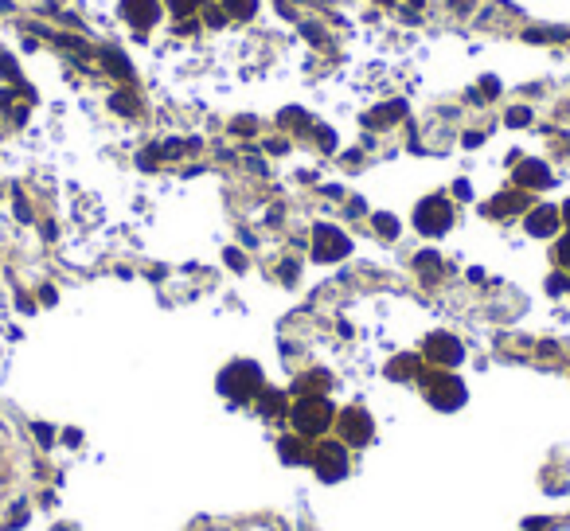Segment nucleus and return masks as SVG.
<instances>
[{
  "instance_id": "obj_1",
  "label": "nucleus",
  "mask_w": 570,
  "mask_h": 531,
  "mask_svg": "<svg viewBox=\"0 0 570 531\" xmlns=\"http://www.w3.org/2000/svg\"><path fill=\"white\" fill-rule=\"evenodd\" d=\"M449 203H445L442 196H434V199H422V207L414 211V223H418V231H426V235H442L445 227H449Z\"/></svg>"
},
{
  "instance_id": "obj_2",
  "label": "nucleus",
  "mask_w": 570,
  "mask_h": 531,
  "mask_svg": "<svg viewBox=\"0 0 570 531\" xmlns=\"http://www.w3.org/2000/svg\"><path fill=\"white\" fill-rule=\"evenodd\" d=\"M312 254H317L320 262H336V258L348 254V238H344L336 227H317L312 231Z\"/></svg>"
},
{
  "instance_id": "obj_3",
  "label": "nucleus",
  "mask_w": 570,
  "mask_h": 531,
  "mask_svg": "<svg viewBox=\"0 0 570 531\" xmlns=\"http://www.w3.org/2000/svg\"><path fill=\"white\" fill-rule=\"evenodd\" d=\"M293 418H297V430H301V434H320V430L328 426V403L325 398H305Z\"/></svg>"
},
{
  "instance_id": "obj_4",
  "label": "nucleus",
  "mask_w": 570,
  "mask_h": 531,
  "mask_svg": "<svg viewBox=\"0 0 570 531\" xmlns=\"http://www.w3.org/2000/svg\"><path fill=\"white\" fill-rule=\"evenodd\" d=\"M250 387H258V368H250V363H235V368L223 375V391L235 395V398H243Z\"/></svg>"
},
{
  "instance_id": "obj_5",
  "label": "nucleus",
  "mask_w": 570,
  "mask_h": 531,
  "mask_svg": "<svg viewBox=\"0 0 570 531\" xmlns=\"http://www.w3.org/2000/svg\"><path fill=\"white\" fill-rule=\"evenodd\" d=\"M340 426H344V438H348L352 445H363V442L371 438V422L363 418L360 410H348V414L340 418Z\"/></svg>"
},
{
  "instance_id": "obj_6",
  "label": "nucleus",
  "mask_w": 570,
  "mask_h": 531,
  "mask_svg": "<svg viewBox=\"0 0 570 531\" xmlns=\"http://www.w3.org/2000/svg\"><path fill=\"white\" fill-rule=\"evenodd\" d=\"M126 16L137 28H148L156 20V0H126Z\"/></svg>"
},
{
  "instance_id": "obj_7",
  "label": "nucleus",
  "mask_w": 570,
  "mask_h": 531,
  "mask_svg": "<svg viewBox=\"0 0 570 531\" xmlns=\"http://www.w3.org/2000/svg\"><path fill=\"white\" fill-rule=\"evenodd\" d=\"M555 227H559V211H555V207H539V211L527 219V231H531V235H551Z\"/></svg>"
},
{
  "instance_id": "obj_8",
  "label": "nucleus",
  "mask_w": 570,
  "mask_h": 531,
  "mask_svg": "<svg viewBox=\"0 0 570 531\" xmlns=\"http://www.w3.org/2000/svg\"><path fill=\"white\" fill-rule=\"evenodd\" d=\"M434 355H437V360H445V363H457V360H461L457 340H449V336H434Z\"/></svg>"
},
{
  "instance_id": "obj_9",
  "label": "nucleus",
  "mask_w": 570,
  "mask_h": 531,
  "mask_svg": "<svg viewBox=\"0 0 570 531\" xmlns=\"http://www.w3.org/2000/svg\"><path fill=\"white\" fill-rule=\"evenodd\" d=\"M519 184H547V168L543 164H524L519 168Z\"/></svg>"
},
{
  "instance_id": "obj_10",
  "label": "nucleus",
  "mask_w": 570,
  "mask_h": 531,
  "mask_svg": "<svg viewBox=\"0 0 570 531\" xmlns=\"http://www.w3.org/2000/svg\"><path fill=\"white\" fill-rule=\"evenodd\" d=\"M223 4H230V12H235V16H250L254 12V0H223Z\"/></svg>"
},
{
  "instance_id": "obj_11",
  "label": "nucleus",
  "mask_w": 570,
  "mask_h": 531,
  "mask_svg": "<svg viewBox=\"0 0 570 531\" xmlns=\"http://www.w3.org/2000/svg\"><path fill=\"white\" fill-rule=\"evenodd\" d=\"M375 227L383 231V235H395V231H399V227H395V219H391V215H379V219H375Z\"/></svg>"
},
{
  "instance_id": "obj_12",
  "label": "nucleus",
  "mask_w": 570,
  "mask_h": 531,
  "mask_svg": "<svg viewBox=\"0 0 570 531\" xmlns=\"http://www.w3.org/2000/svg\"><path fill=\"white\" fill-rule=\"evenodd\" d=\"M527 118H531V113H527V110H512V118H508V121H512V126H524Z\"/></svg>"
},
{
  "instance_id": "obj_13",
  "label": "nucleus",
  "mask_w": 570,
  "mask_h": 531,
  "mask_svg": "<svg viewBox=\"0 0 570 531\" xmlns=\"http://www.w3.org/2000/svg\"><path fill=\"white\" fill-rule=\"evenodd\" d=\"M192 4H195V0H172V8H176V12H188Z\"/></svg>"
},
{
  "instance_id": "obj_14",
  "label": "nucleus",
  "mask_w": 570,
  "mask_h": 531,
  "mask_svg": "<svg viewBox=\"0 0 570 531\" xmlns=\"http://www.w3.org/2000/svg\"><path fill=\"white\" fill-rule=\"evenodd\" d=\"M559 254H563V262L570 266V238H566V243H563V246H559Z\"/></svg>"
},
{
  "instance_id": "obj_15",
  "label": "nucleus",
  "mask_w": 570,
  "mask_h": 531,
  "mask_svg": "<svg viewBox=\"0 0 570 531\" xmlns=\"http://www.w3.org/2000/svg\"><path fill=\"white\" fill-rule=\"evenodd\" d=\"M563 215H566V223H570V203H566V207H563Z\"/></svg>"
}]
</instances>
